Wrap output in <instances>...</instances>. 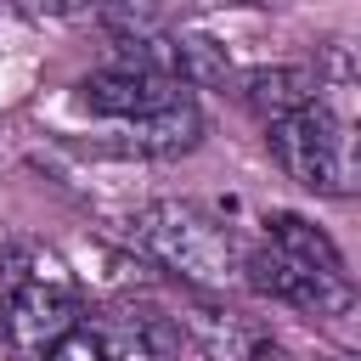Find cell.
<instances>
[{"label": "cell", "mask_w": 361, "mask_h": 361, "mask_svg": "<svg viewBox=\"0 0 361 361\" xmlns=\"http://www.w3.org/2000/svg\"><path fill=\"white\" fill-rule=\"evenodd\" d=\"M243 282L299 316H344L355 305V282L344 271L338 243L293 209L265 214L259 248H243Z\"/></svg>", "instance_id": "6da1fadb"}, {"label": "cell", "mask_w": 361, "mask_h": 361, "mask_svg": "<svg viewBox=\"0 0 361 361\" xmlns=\"http://www.w3.org/2000/svg\"><path fill=\"white\" fill-rule=\"evenodd\" d=\"M130 243L197 293H226L231 282H243V243L231 237V226H220L197 203H180V197L141 203L130 214Z\"/></svg>", "instance_id": "7a4b0ae2"}, {"label": "cell", "mask_w": 361, "mask_h": 361, "mask_svg": "<svg viewBox=\"0 0 361 361\" xmlns=\"http://www.w3.org/2000/svg\"><path fill=\"white\" fill-rule=\"evenodd\" d=\"M265 147L276 158V169L288 180H299L305 192H322V197H350L361 192V169L350 158V130L333 107L310 102L276 124H265Z\"/></svg>", "instance_id": "3957f363"}, {"label": "cell", "mask_w": 361, "mask_h": 361, "mask_svg": "<svg viewBox=\"0 0 361 361\" xmlns=\"http://www.w3.org/2000/svg\"><path fill=\"white\" fill-rule=\"evenodd\" d=\"M85 316H79V293H73V276L62 271V259L51 254V248H34L28 243V265H23V276H17V288H11V299H6V344L17 350V355H28V361H39L68 327H79Z\"/></svg>", "instance_id": "277c9868"}, {"label": "cell", "mask_w": 361, "mask_h": 361, "mask_svg": "<svg viewBox=\"0 0 361 361\" xmlns=\"http://www.w3.org/2000/svg\"><path fill=\"white\" fill-rule=\"evenodd\" d=\"M175 327H186V338L209 361H305L288 338H276L271 327H259L243 310L214 305V299H186L180 316H175Z\"/></svg>", "instance_id": "5b68a950"}, {"label": "cell", "mask_w": 361, "mask_h": 361, "mask_svg": "<svg viewBox=\"0 0 361 361\" xmlns=\"http://www.w3.org/2000/svg\"><path fill=\"white\" fill-rule=\"evenodd\" d=\"M175 96H180L175 79L147 73V68H130V62H107V68H96V73L79 79V102L90 113H102V118H118V124L124 118H141V113H152V107H164Z\"/></svg>", "instance_id": "8992f818"}, {"label": "cell", "mask_w": 361, "mask_h": 361, "mask_svg": "<svg viewBox=\"0 0 361 361\" xmlns=\"http://www.w3.org/2000/svg\"><path fill=\"white\" fill-rule=\"evenodd\" d=\"M96 338H102V355L107 361H169L175 355V338L180 327L147 305H118V310H102V322H90Z\"/></svg>", "instance_id": "52a82bcc"}, {"label": "cell", "mask_w": 361, "mask_h": 361, "mask_svg": "<svg viewBox=\"0 0 361 361\" xmlns=\"http://www.w3.org/2000/svg\"><path fill=\"white\" fill-rule=\"evenodd\" d=\"M316 90H322V79H316V68H310V62L248 68V73L237 79V96H243V107H248L259 124H276V118H288V113L310 107V102H316Z\"/></svg>", "instance_id": "ba28073f"}, {"label": "cell", "mask_w": 361, "mask_h": 361, "mask_svg": "<svg viewBox=\"0 0 361 361\" xmlns=\"http://www.w3.org/2000/svg\"><path fill=\"white\" fill-rule=\"evenodd\" d=\"M118 130H124V147L141 152V158H180L203 141V113H197V102L175 96V102H164L141 118H124Z\"/></svg>", "instance_id": "9c48e42d"}, {"label": "cell", "mask_w": 361, "mask_h": 361, "mask_svg": "<svg viewBox=\"0 0 361 361\" xmlns=\"http://www.w3.org/2000/svg\"><path fill=\"white\" fill-rule=\"evenodd\" d=\"M310 68L322 85H361V39L355 34H327L310 51Z\"/></svg>", "instance_id": "30bf717a"}, {"label": "cell", "mask_w": 361, "mask_h": 361, "mask_svg": "<svg viewBox=\"0 0 361 361\" xmlns=\"http://www.w3.org/2000/svg\"><path fill=\"white\" fill-rule=\"evenodd\" d=\"M39 361H107V355H102L96 327H90V322H79V327H68V333H62V338L39 355Z\"/></svg>", "instance_id": "8fae6325"}, {"label": "cell", "mask_w": 361, "mask_h": 361, "mask_svg": "<svg viewBox=\"0 0 361 361\" xmlns=\"http://www.w3.org/2000/svg\"><path fill=\"white\" fill-rule=\"evenodd\" d=\"M23 11H34V17H79L90 0H17Z\"/></svg>", "instance_id": "7c38bea8"}, {"label": "cell", "mask_w": 361, "mask_h": 361, "mask_svg": "<svg viewBox=\"0 0 361 361\" xmlns=\"http://www.w3.org/2000/svg\"><path fill=\"white\" fill-rule=\"evenodd\" d=\"M17 28V0H0V39H11Z\"/></svg>", "instance_id": "4fadbf2b"}, {"label": "cell", "mask_w": 361, "mask_h": 361, "mask_svg": "<svg viewBox=\"0 0 361 361\" xmlns=\"http://www.w3.org/2000/svg\"><path fill=\"white\" fill-rule=\"evenodd\" d=\"M350 158H355V169H361V124L350 130Z\"/></svg>", "instance_id": "5bb4252c"}, {"label": "cell", "mask_w": 361, "mask_h": 361, "mask_svg": "<svg viewBox=\"0 0 361 361\" xmlns=\"http://www.w3.org/2000/svg\"><path fill=\"white\" fill-rule=\"evenodd\" d=\"M333 361H361V355H333Z\"/></svg>", "instance_id": "9a60e30c"}, {"label": "cell", "mask_w": 361, "mask_h": 361, "mask_svg": "<svg viewBox=\"0 0 361 361\" xmlns=\"http://www.w3.org/2000/svg\"><path fill=\"white\" fill-rule=\"evenodd\" d=\"M90 6H113V0H90Z\"/></svg>", "instance_id": "2e32d148"}]
</instances>
